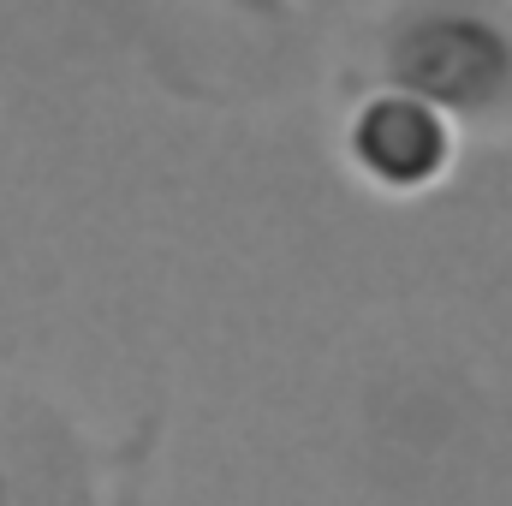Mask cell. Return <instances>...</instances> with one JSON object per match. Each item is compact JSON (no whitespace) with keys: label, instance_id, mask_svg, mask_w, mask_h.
Here are the masks:
<instances>
[{"label":"cell","instance_id":"1","mask_svg":"<svg viewBox=\"0 0 512 506\" xmlns=\"http://www.w3.org/2000/svg\"><path fill=\"white\" fill-rule=\"evenodd\" d=\"M387 84L423 96L447 120H471L512 84V42L477 12H423L387 42Z\"/></svg>","mask_w":512,"mask_h":506},{"label":"cell","instance_id":"2","mask_svg":"<svg viewBox=\"0 0 512 506\" xmlns=\"http://www.w3.org/2000/svg\"><path fill=\"white\" fill-rule=\"evenodd\" d=\"M346 161L364 185L387 197H423L459 161V120H447L411 90L382 84L346 120Z\"/></svg>","mask_w":512,"mask_h":506}]
</instances>
